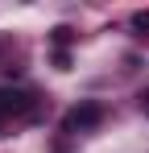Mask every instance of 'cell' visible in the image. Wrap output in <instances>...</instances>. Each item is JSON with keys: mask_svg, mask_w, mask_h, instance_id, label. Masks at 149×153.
Returning <instances> with one entry per match:
<instances>
[{"mask_svg": "<svg viewBox=\"0 0 149 153\" xmlns=\"http://www.w3.org/2000/svg\"><path fill=\"white\" fill-rule=\"evenodd\" d=\"M104 124V103L95 100H83V103H74L71 112L62 116V132L66 137H79V132H91V128Z\"/></svg>", "mask_w": 149, "mask_h": 153, "instance_id": "6da1fadb", "label": "cell"}, {"mask_svg": "<svg viewBox=\"0 0 149 153\" xmlns=\"http://www.w3.org/2000/svg\"><path fill=\"white\" fill-rule=\"evenodd\" d=\"M21 112H29V95H25V91H13V87H0V132L8 128L13 116H21Z\"/></svg>", "mask_w": 149, "mask_h": 153, "instance_id": "7a4b0ae2", "label": "cell"}, {"mask_svg": "<svg viewBox=\"0 0 149 153\" xmlns=\"http://www.w3.org/2000/svg\"><path fill=\"white\" fill-rule=\"evenodd\" d=\"M50 37H54V46L62 50V46H71V42H74V29H71V25H58L54 33H50Z\"/></svg>", "mask_w": 149, "mask_h": 153, "instance_id": "3957f363", "label": "cell"}, {"mask_svg": "<svg viewBox=\"0 0 149 153\" xmlns=\"http://www.w3.org/2000/svg\"><path fill=\"white\" fill-rule=\"evenodd\" d=\"M133 29L137 37H149V13H133Z\"/></svg>", "mask_w": 149, "mask_h": 153, "instance_id": "277c9868", "label": "cell"}, {"mask_svg": "<svg viewBox=\"0 0 149 153\" xmlns=\"http://www.w3.org/2000/svg\"><path fill=\"white\" fill-rule=\"evenodd\" d=\"M54 66L66 71V66H71V54H66V50H54Z\"/></svg>", "mask_w": 149, "mask_h": 153, "instance_id": "5b68a950", "label": "cell"}]
</instances>
